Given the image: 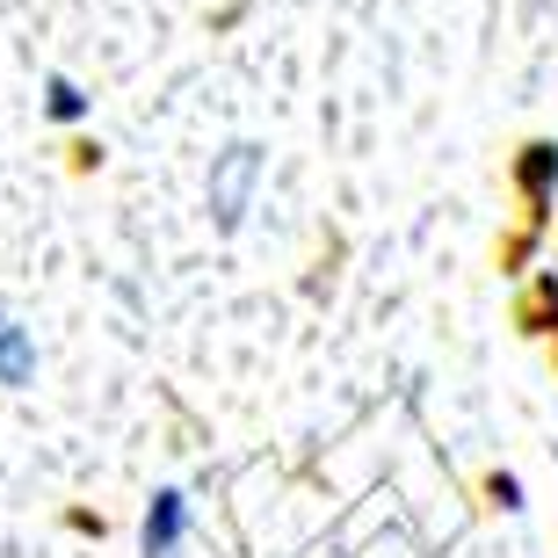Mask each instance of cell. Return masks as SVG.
Listing matches in <instances>:
<instances>
[{"mask_svg": "<svg viewBox=\"0 0 558 558\" xmlns=\"http://www.w3.org/2000/svg\"><path fill=\"white\" fill-rule=\"evenodd\" d=\"M262 145H226L218 167H210V226L218 232H240L254 210V182H262Z\"/></svg>", "mask_w": 558, "mask_h": 558, "instance_id": "cell-1", "label": "cell"}, {"mask_svg": "<svg viewBox=\"0 0 558 558\" xmlns=\"http://www.w3.org/2000/svg\"><path fill=\"white\" fill-rule=\"evenodd\" d=\"M189 530H196V515H189V494H182V486H160V494L145 500V522H138V558H182Z\"/></svg>", "mask_w": 558, "mask_h": 558, "instance_id": "cell-2", "label": "cell"}, {"mask_svg": "<svg viewBox=\"0 0 558 558\" xmlns=\"http://www.w3.org/2000/svg\"><path fill=\"white\" fill-rule=\"evenodd\" d=\"M515 189H522V204H530V210H544L558 196V145L551 138H537V145H522V153H515Z\"/></svg>", "mask_w": 558, "mask_h": 558, "instance_id": "cell-3", "label": "cell"}, {"mask_svg": "<svg viewBox=\"0 0 558 558\" xmlns=\"http://www.w3.org/2000/svg\"><path fill=\"white\" fill-rule=\"evenodd\" d=\"M0 385L8 392H29L37 385V333L22 327V319H8V312H0Z\"/></svg>", "mask_w": 558, "mask_h": 558, "instance_id": "cell-4", "label": "cell"}, {"mask_svg": "<svg viewBox=\"0 0 558 558\" xmlns=\"http://www.w3.org/2000/svg\"><path fill=\"white\" fill-rule=\"evenodd\" d=\"M87 109H95V102H87L81 81H65V73H51V81H44V117H51V124L73 131V124H87Z\"/></svg>", "mask_w": 558, "mask_h": 558, "instance_id": "cell-5", "label": "cell"}, {"mask_svg": "<svg viewBox=\"0 0 558 558\" xmlns=\"http://www.w3.org/2000/svg\"><path fill=\"white\" fill-rule=\"evenodd\" d=\"M530 319H537V327H558V276H544V283H537V305H530Z\"/></svg>", "mask_w": 558, "mask_h": 558, "instance_id": "cell-6", "label": "cell"}]
</instances>
